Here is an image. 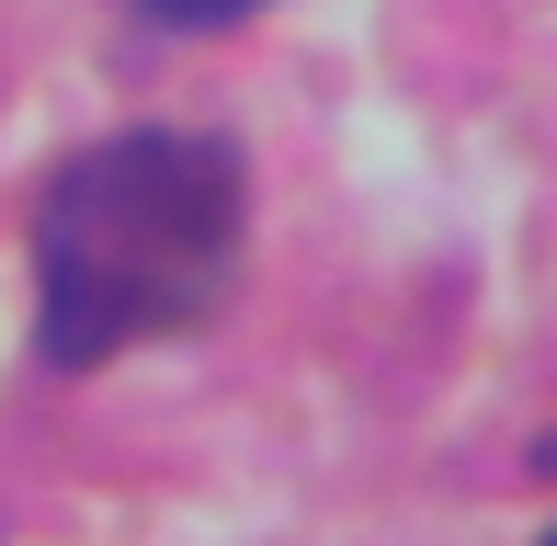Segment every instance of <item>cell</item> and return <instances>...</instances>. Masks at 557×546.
<instances>
[{
  "label": "cell",
  "mask_w": 557,
  "mask_h": 546,
  "mask_svg": "<svg viewBox=\"0 0 557 546\" xmlns=\"http://www.w3.org/2000/svg\"><path fill=\"white\" fill-rule=\"evenodd\" d=\"M160 35H216V23H239V12H262V0H137Z\"/></svg>",
  "instance_id": "2"
},
{
  "label": "cell",
  "mask_w": 557,
  "mask_h": 546,
  "mask_svg": "<svg viewBox=\"0 0 557 546\" xmlns=\"http://www.w3.org/2000/svg\"><path fill=\"white\" fill-rule=\"evenodd\" d=\"M250 183L239 148L194 126H125L46 183L35 206V342L46 364H114L216 319L239 273Z\"/></svg>",
  "instance_id": "1"
}]
</instances>
